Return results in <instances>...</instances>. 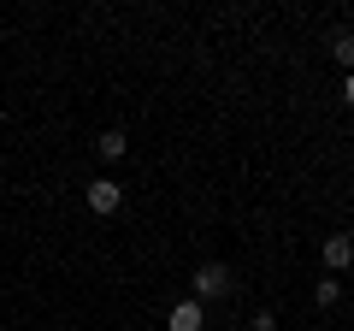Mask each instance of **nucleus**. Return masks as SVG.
I'll return each mask as SVG.
<instances>
[{"instance_id": "nucleus-1", "label": "nucleus", "mask_w": 354, "mask_h": 331, "mask_svg": "<svg viewBox=\"0 0 354 331\" xmlns=\"http://www.w3.org/2000/svg\"><path fill=\"white\" fill-rule=\"evenodd\" d=\"M218 296H230V267H218V260L195 267V302H218Z\"/></svg>"}, {"instance_id": "nucleus-2", "label": "nucleus", "mask_w": 354, "mask_h": 331, "mask_svg": "<svg viewBox=\"0 0 354 331\" xmlns=\"http://www.w3.org/2000/svg\"><path fill=\"white\" fill-rule=\"evenodd\" d=\"M118 207H124V184H113V178H95V184H88V213L113 219Z\"/></svg>"}, {"instance_id": "nucleus-3", "label": "nucleus", "mask_w": 354, "mask_h": 331, "mask_svg": "<svg viewBox=\"0 0 354 331\" xmlns=\"http://www.w3.org/2000/svg\"><path fill=\"white\" fill-rule=\"evenodd\" d=\"M325 267H330V278H337V272H348L354 267V237H325Z\"/></svg>"}, {"instance_id": "nucleus-4", "label": "nucleus", "mask_w": 354, "mask_h": 331, "mask_svg": "<svg viewBox=\"0 0 354 331\" xmlns=\"http://www.w3.org/2000/svg\"><path fill=\"white\" fill-rule=\"evenodd\" d=\"M165 325H171V331H201V302H195V296H189V302H177Z\"/></svg>"}, {"instance_id": "nucleus-5", "label": "nucleus", "mask_w": 354, "mask_h": 331, "mask_svg": "<svg viewBox=\"0 0 354 331\" xmlns=\"http://www.w3.org/2000/svg\"><path fill=\"white\" fill-rule=\"evenodd\" d=\"M330 60H337L342 71H354V30H337V36H330Z\"/></svg>"}, {"instance_id": "nucleus-6", "label": "nucleus", "mask_w": 354, "mask_h": 331, "mask_svg": "<svg viewBox=\"0 0 354 331\" xmlns=\"http://www.w3.org/2000/svg\"><path fill=\"white\" fill-rule=\"evenodd\" d=\"M124 130H101V142H95V154H101V160H124Z\"/></svg>"}, {"instance_id": "nucleus-7", "label": "nucleus", "mask_w": 354, "mask_h": 331, "mask_svg": "<svg viewBox=\"0 0 354 331\" xmlns=\"http://www.w3.org/2000/svg\"><path fill=\"white\" fill-rule=\"evenodd\" d=\"M337 296H342V278H330V272H325V278L313 284V302L319 307H337Z\"/></svg>"}, {"instance_id": "nucleus-8", "label": "nucleus", "mask_w": 354, "mask_h": 331, "mask_svg": "<svg viewBox=\"0 0 354 331\" xmlns=\"http://www.w3.org/2000/svg\"><path fill=\"white\" fill-rule=\"evenodd\" d=\"M342 101H348V107H354V71H348V77H342Z\"/></svg>"}]
</instances>
